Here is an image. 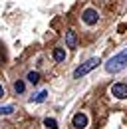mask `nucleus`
Instances as JSON below:
<instances>
[{
    "instance_id": "1",
    "label": "nucleus",
    "mask_w": 127,
    "mask_h": 129,
    "mask_svg": "<svg viewBox=\"0 0 127 129\" xmlns=\"http://www.w3.org/2000/svg\"><path fill=\"white\" fill-rule=\"evenodd\" d=\"M125 68H127V50H121L119 54H115L113 58H109L107 64H105V70L109 74H117V72H121Z\"/></svg>"
},
{
    "instance_id": "2",
    "label": "nucleus",
    "mask_w": 127,
    "mask_h": 129,
    "mask_svg": "<svg viewBox=\"0 0 127 129\" xmlns=\"http://www.w3.org/2000/svg\"><path fill=\"white\" fill-rule=\"evenodd\" d=\"M101 64L99 62V58H89L85 64H81L79 68H76V72H74V78L78 80V78H81V76H85V74H89L93 68H97V66Z\"/></svg>"
},
{
    "instance_id": "3",
    "label": "nucleus",
    "mask_w": 127,
    "mask_h": 129,
    "mask_svg": "<svg viewBox=\"0 0 127 129\" xmlns=\"http://www.w3.org/2000/svg\"><path fill=\"white\" fill-rule=\"evenodd\" d=\"M81 20H83L87 26H93V24H97V20H99V14H97L95 8H85L83 14H81Z\"/></svg>"
},
{
    "instance_id": "4",
    "label": "nucleus",
    "mask_w": 127,
    "mask_h": 129,
    "mask_svg": "<svg viewBox=\"0 0 127 129\" xmlns=\"http://www.w3.org/2000/svg\"><path fill=\"white\" fill-rule=\"evenodd\" d=\"M109 91H111V95L117 97V99H125L127 97V83H113Z\"/></svg>"
},
{
    "instance_id": "5",
    "label": "nucleus",
    "mask_w": 127,
    "mask_h": 129,
    "mask_svg": "<svg viewBox=\"0 0 127 129\" xmlns=\"http://www.w3.org/2000/svg\"><path fill=\"white\" fill-rule=\"evenodd\" d=\"M72 125H74L76 129H85V127H87V115L81 113V111L76 113L74 119H72Z\"/></svg>"
},
{
    "instance_id": "6",
    "label": "nucleus",
    "mask_w": 127,
    "mask_h": 129,
    "mask_svg": "<svg viewBox=\"0 0 127 129\" xmlns=\"http://www.w3.org/2000/svg\"><path fill=\"white\" fill-rule=\"evenodd\" d=\"M66 46L72 48V50L78 48V34L74 32V30H68L66 32Z\"/></svg>"
},
{
    "instance_id": "7",
    "label": "nucleus",
    "mask_w": 127,
    "mask_h": 129,
    "mask_svg": "<svg viewBox=\"0 0 127 129\" xmlns=\"http://www.w3.org/2000/svg\"><path fill=\"white\" fill-rule=\"evenodd\" d=\"M46 97H48V91H46V89H42V91H38L36 95L32 97L30 101H32V103H42V101H46Z\"/></svg>"
},
{
    "instance_id": "8",
    "label": "nucleus",
    "mask_w": 127,
    "mask_h": 129,
    "mask_svg": "<svg viewBox=\"0 0 127 129\" xmlns=\"http://www.w3.org/2000/svg\"><path fill=\"white\" fill-rule=\"evenodd\" d=\"M54 60H56V62H64V60H66V50L64 48H56L54 50Z\"/></svg>"
},
{
    "instance_id": "9",
    "label": "nucleus",
    "mask_w": 127,
    "mask_h": 129,
    "mask_svg": "<svg viewBox=\"0 0 127 129\" xmlns=\"http://www.w3.org/2000/svg\"><path fill=\"white\" fill-rule=\"evenodd\" d=\"M26 80L30 81V83H34V85H36V83H38V81H40V74H38V72H30V74H28V78H26Z\"/></svg>"
},
{
    "instance_id": "10",
    "label": "nucleus",
    "mask_w": 127,
    "mask_h": 129,
    "mask_svg": "<svg viewBox=\"0 0 127 129\" xmlns=\"http://www.w3.org/2000/svg\"><path fill=\"white\" fill-rule=\"evenodd\" d=\"M24 89H26L24 81H22V80H18V81L14 83V91H16V93H24Z\"/></svg>"
},
{
    "instance_id": "11",
    "label": "nucleus",
    "mask_w": 127,
    "mask_h": 129,
    "mask_svg": "<svg viewBox=\"0 0 127 129\" xmlns=\"http://www.w3.org/2000/svg\"><path fill=\"white\" fill-rule=\"evenodd\" d=\"M14 113V107L12 105H4V107H0V115H12Z\"/></svg>"
},
{
    "instance_id": "12",
    "label": "nucleus",
    "mask_w": 127,
    "mask_h": 129,
    "mask_svg": "<svg viewBox=\"0 0 127 129\" xmlns=\"http://www.w3.org/2000/svg\"><path fill=\"white\" fill-rule=\"evenodd\" d=\"M44 125H46V127H50V129H58V121H56V119H50V117H48L46 121H44Z\"/></svg>"
},
{
    "instance_id": "13",
    "label": "nucleus",
    "mask_w": 127,
    "mask_h": 129,
    "mask_svg": "<svg viewBox=\"0 0 127 129\" xmlns=\"http://www.w3.org/2000/svg\"><path fill=\"white\" fill-rule=\"evenodd\" d=\"M0 97H4V87L0 85Z\"/></svg>"
},
{
    "instance_id": "14",
    "label": "nucleus",
    "mask_w": 127,
    "mask_h": 129,
    "mask_svg": "<svg viewBox=\"0 0 127 129\" xmlns=\"http://www.w3.org/2000/svg\"><path fill=\"white\" fill-rule=\"evenodd\" d=\"M0 129H2V123H0Z\"/></svg>"
}]
</instances>
